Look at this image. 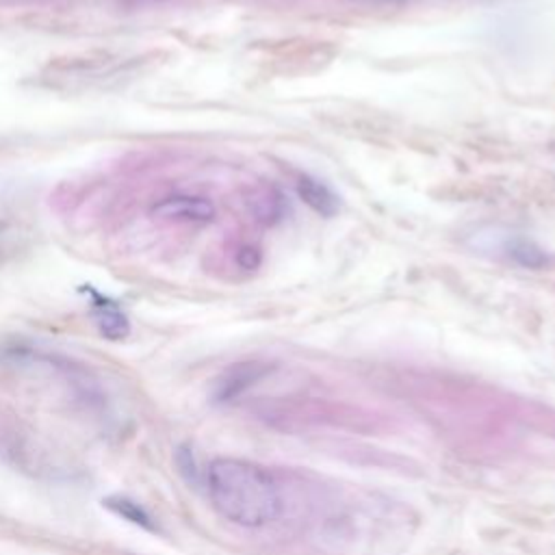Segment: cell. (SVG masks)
<instances>
[{"label":"cell","instance_id":"6","mask_svg":"<svg viewBox=\"0 0 555 555\" xmlns=\"http://www.w3.org/2000/svg\"><path fill=\"white\" fill-rule=\"evenodd\" d=\"M264 371H267V366H262V364H258V362H241V364H234L232 369H228V371L219 377L215 397L221 399V401L236 397L243 388H247L249 384H254Z\"/></svg>","mask_w":555,"mask_h":555},{"label":"cell","instance_id":"5","mask_svg":"<svg viewBox=\"0 0 555 555\" xmlns=\"http://www.w3.org/2000/svg\"><path fill=\"white\" fill-rule=\"evenodd\" d=\"M297 195L304 199V204H308L321 217H334L338 212V206H340L338 195L327 184H323L312 176L297 178Z\"/></svg>","mask_w":555,"mask_h":555},{"label":"cell","instance_id":"2","mask_svg":"<svg viewBox=\"0 0 555 555\" xmlns=\"http://www.w3.org/2000/svg\"><path fill=\"white\" fill-rule=\"evenodd\" d=\"M215 212V204L202 195H169L152 206L154 217L176 223H208Z\"/></svg>","mask_w":555,"mask_h":555},{"label":"cell","instance_id":"9","mask_svg":"<svg viewBox=\"0 0 555 555\" xmlns=\"http://www.w3.org/2000/svg\"><path fill=\"white\" fill-rule=\"evenodd\" d=\"M236 262L243 269H256L260 264V251L256 247H251V245H245V247H241L236 251Z\"/></svg>","mask_w":555,"mask_h":555},{"label":"cell","instance_id":"4","mask_svg":"<svg viewBox=\"0 0 555 555\" xmlns=\"http://www.w3.org/2000/svg\"><path fill=\"white\" fill-rule=\"evenodd\" d=\"M245 202L249 215L262 225H275L286 215V199L282 191L273 184H260L251 189Z\"/></svg>","mask_w":555,"mask_h":555},{"label":"cell","instance_id":"3","mask_svg":"<svg viewBox=\"0 0 555 555\" xmlns=\"http://www.w3.org/2000/svg\"><path fill=\"white\" fill-rule=\"evenodd\" d=\"M91 317L100 330V334L108 340H121L130 332V321L126 312L108 297L91 291Z\"/></svg>","mask_w":555,"mask_h":555},{"label":"cell","instance_id":"1","mask_svg":"<svg viewBox=\"0 0 555 555\" xmlns=\"http://www.w3.org/2000/svg\"><path fill=\"white\" fill-rule=\"evenodd\" d=\"M215 509L241 527H262L278 520L282 496L273 475L256 462L215 457L206 470Z\"/></svg>","mask_w":555,"mask_h":555},{"label":"cell","instance_id":"8","mask_svg":"<svg viewBox=\"0 0 555 555\" xmlns=\"http://www.w3.org/2000/svg\"><path fill=\"white\" fill-rule=\"evenodd\" d=\"M509 258L527 269H540L548 262V256L544 254V249H540L535 243L527 241V238H518L509 245Z\"/></svg>","mask_w":555,"mask_h":555},{"label":"cell","instance_id":"7","mask_svg":"<svg viewBox=\"0 0 555 555\" xmlns=\"http://www.w3.org/2000/svg\"><path fill=\"white\" fill-rule=\"evenodd\" d=\"M102 505H104L106 509H111L113 514L121 516L124 520H128V522L137 525V527H143V529H150V531H154V529H156V527H154L152 516H150V514H147V512H145L137 501H132V499H128V496L113 494V496L102 499Z\"/></svg>","mask_w":555,"mask_h":555}]
</instances>
